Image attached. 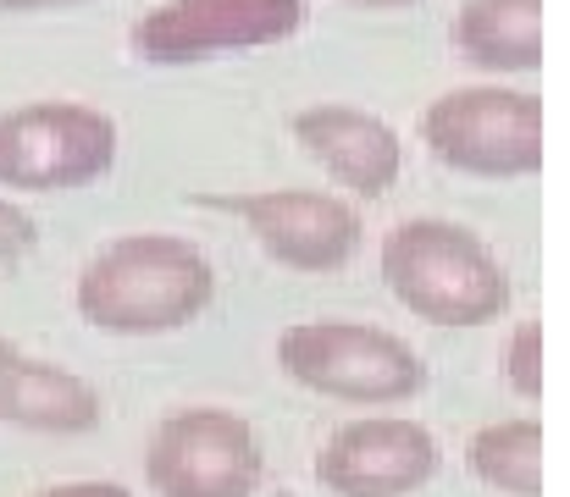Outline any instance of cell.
<instances>
[{
  "label": "cell",
  "instance_id": "1",
  "mask_svg": "<svg viewBox=\"0 0 570 497\" xmlns=\"http://www.w3.org/2000/svg\"><path fill=\"white\" fill-rule=\"evenodd\" d=\"M216 294L210 260L189 238L128 232L78 271V316L117 337H161L205 316Z\"/></svg>",
  "mask_w": 570,
  "mask_h": 497
},
{
  "label": "cell",
  "instance_id": "2",
  "mask_svg": "<svg viewBox=\"0 0 570 497\" xmlns=\"http://www.w3.org/2000/svg\"><path fill=\"white\" fill-rule=\"evenodd\" d=\"M387 294L432 327H488L510 310V277L499 255L460 221L415 216L382 238Z\"/></svg>",
  "mask_w": 570,
  "mask_h": 497
},
{
  "label": "cell",
  "instance_id": "3",
  "mask_svg": "<svg viewBox=\"0 0 570 497\" xmlns=\"http://www.w3.org/2000/svg\"><path fill=\"white\" fill-rule=\"evenodd\" d=\"M277 365L288 381L338 404H404L421 392V354L366 321H294L277 331Z\"/></svg>",
  "mask_w": 570,
  "mask_h": 497
},
{
  "label": "cell",
  "instance_id": "4",
  "mask_svg": "<svg viewBox=\"0 0 570 497\" xmlns=\"http://www.w3.org/2000/svg\"><path fill=\"white\" fill-rule=\"evenodd\" d=\"M421 145L465 177H532L543 171V100L504 83L449 89L421 111Z\"/></svg>",
  "mask_w": 570,
  "mask_h": 497
},
{
  "label": "cell",
  "instance_id": "5",
  "mask_svg": "<svg viewBox=\"0 0 570 497\" xmlns=\"http://www.w3.org/2000/svg\"><path fill=\"white\" fill-rule=\"evenodd\" d=\"M117 161V122L78 100H33L0 111V188L61 193L106 177Z\"/></svg>",
  "mask_w": 570,
  "mask_h": 497
},
{
  "label": "cell",
  "instance_id": "6",
  "mask_svg": "<svg viewBox=\"0 0 570 497\" xmlns=\"http://www.w3.org/2000/svg\"><path fill=\"white\" fill-rule=\"evenodd\" d=\"M145 481L156 497H255L261 443L255 426L222 404L167 415L145 448Z\"/></svg>",
  "mask_w": 570,
  "mask_h": 497
},
{
  "label": "cell",
  "instance_id": "7",
  "mask_svg": "<svg viewBox=\"0 0 570 497\" xmlns=\"http://www.w3.org/2000/svg\"><path fill=\"white\" fill-rule=\"evenodd\" d=\"M305 22V0H161L128 33L139 61L184 67L222 50L277 44Z\"/></svg>",
  "mask_w": 570,
  "mask_h": 497
},
{
  "label": "cell",
  "instance_id": "8",
  "mask_svg": "<svg viewBox=\"0 0 570 497\" xmlns=\"http://www.w3.org/2000/svg\"><path fill=\"white\" fill-rule=\"evenodd\" d=\"M438 476V437L404 415L338 426L316 454V481L333 497H410Z\"/></svg>",
  "mask_w": 570,
  "mask_h": 497
},
{
  "label": "cell",
  "instance_id": "9",
  "mask_svg": "<svg viewBox=\"0 0 570 497\" xmlns=\"http://www.w3.org/2000/svg\"><path fill=\"white\" fill-rule=\"evenodd\" d=\"M233 216H244L249 238L294 271H338L361 243V216L338 193L322 188H255L233 199H210Z\"/></svg>",
  "mask_w": 570,
  "mask_h": 497
},
{
  "label": "cell",
  "instance_id": "10",
  "mask_svg": "<svg viewBox=\"0 0 570 497\" xmlns=\"http://www.w3.org/2000/svg\"><path fill=\"white\" fill-rule=\"evenodd\" d=\"M294 139L305 145L311 161H322L344 188L377 199L393 188L399 166H404V145L399 133L355 106H305L294 117Z\"/></svg>",
  "mask_w": 570,
  "mask_h": 497
},
{
  "label": "cell",
  "instance_id": "11",
  "mask_svg": "<svg viewBox=\"0 0 570 497\" xmlns=\"http://www.w3.org/2000/svg\"><path fill=\"white\" fill-rule=\"evenodd\" d=\"M0 420L22 431L78 437L100 426V392L83 376L0 342Z\"/></svg>",
  "mask_w": 570,
  "mask_h": 497
},
{
  "label": "cell",
  "instance_id": "12",
  "mask_svg": "<svg viewBox=\"0 0 570 497\" xmlns=\"http://www.w3.org/2000/svg\"><path fill=\"white\" fill-rule=\"evenodd\" d=\"M454 50L482 72H538L543 0H465L454 11Z\"/></svg>",
  "mask_w": 570,
  "mask_h": 497
},
{
  "label": "cell",
  "instance_id": "13",
  "mask_svg": "<svg viewBox=\"0 0 570 497\" xmlns=\"http://www.w3.org/2000/svg\"><path fill=\"white\" fill-rule=\"evenodd\" d=\"M465 465L482 487L504 497H543V426L532 415L493 420L465 443Z\"/></svg>",
  "mask_w": 570,
  "mask_h": 497
},
{
  "label": "cell",
  "instance_id": "14",
  "mask_svg": "<svg viewBox=\"0 0 570 497\" xmlns=\"http://www.w3.org/2000/svg\"><path fill=\"white\" fill-rule=\"evenodd\" d=\"M504 376H510V387H515L527 404L543 398V321H521V327L510 331Z\"/></svg>",
  "mask_w": 570,
  "mask_h": 497
},
{
  "label": "cell",
  "instance_id": "15",
  "mask_svg": "<svg viewBox=\"0 0 570 497\" xmlns=\"http://www.w3.org/2000/svg\"><path fill=\"white\" fill-rule=\"evenodd\" d=\"M33 243H39L33 216H28V210H17L11 199H0V266H11V260L33 255Z\"/></svg>",
  "mask_w": 570,
  "mask_h": 497
},
{
  "label": "cell",
  "instance_id": "16",
  "mask_svg": "<svg viewBox=\"0 0 570 497\" xmlns=\"http://www.w3.org/2000/svg\"><path fill=\"white\" fill-rule=\"evenodd\" d=\"M33 497H128V487H117V481H61V487H45Z\"/></svg>",
  "mask_w": 570,
  "mask_h": 497
},
{
  "label": "cell",
  "instance_id": "17",
  "mask_svg": "<svg viewBox=\"0 0 570 497\" xmlns=\"http://www.w3.org/2000/svg\"><path fill=\"white\" fill-rule=\"evenodd\" d=\"M50 6H83V0H0V11H50Z\"/></svg>",
  "mask_w": 570,
  "mask_h": 497
},
{
  "label": "cell",
  "instance_id": "18",
  "mask_svg": "<svg viewBox=\"0 0 570 497\" xmlns=\"http://www.w3.org/2000/svg\"><path fill=\"white\" fill-rule=\"evenodd\" d=\"M350 6H410V0H350Z\"/></svg>",
  "mask_w": 570,
  "mask_h": 497
},
{
  "label": "cell",
  "instance_id": "19",
  "mask_svg": "<svg viewBox=\"0 0 570 497\" xmlns=\"http://www.w3.org/2000/svg\"><path fill=\"white\" fill-rule=\"evenodd\" d=\"M277 497H299V493H277Z\"/></svg>",
  "mask_w": 570,
  "mask_h": 497
}]
</instances>
